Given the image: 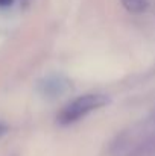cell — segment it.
Wrapping results in <instances>:
<instances>
[{"label": "cell", "instance_id": "obj_1", "mask_svg": "<svg viewBox=\"0 0 155 156\" xmlns=\"http://www.w3.org/2000/svg\"><path fill=\"white\" fill-rule=\"evenodd\" d=\"M106 103H108V97L103 94H84L65 105L61 109L56 120L61 126H70L79 121L81 118L87 117L88 114L103 108Z\"/></svg>", "mask_w": 155, "mask_h": 156}, {"label": "cell", "instance_id": "obj_2", "mask_svg": "<svg viewBox=\"0 0 155 156\" xmlns=\"http://www.w3.org/2000/svg\"><path fill=\"white\" fill-rule=\"evenodd\" d=\"M70 87H72V82L65 76H62V74H49V76L43 77L38 82L37 90L43 97L55 99V97H59L64 93H67Z\"/></svg>", "mask_w": 155, "mask_h": 156}, {"label": "cell", "instance_id": "obj_3", "mask_svg": "<svg viewBox=\"0 0 155 156\" xmlns=\"http://www.w3.org/2000/svg\"><path fill=\"white\" fill-rule=\"evenodd\" d=\"M122 5L126 8V11L132 14H140L146 9L148 0H122Z\"/></svg>", "mask_w": 155, "mask_h": 156}, {"label": "cell", "instance_id": "obj_4", "mask_svg": "<svg viewBox=\"0 0 155 156\" xmlns=\"http://www.w3.org/2000/svg\"><path fill=\"white\" fill-rule=\"evenodd\" d=\"M31 0H0V9L2 11H11L15 8L26 6Z\"/></svg>", "mask_w": 155, "mask_h": 156}, {"label": "cell", "instance_id": "obj_5", "mask_svg": "<svg viewBox=\"0 0 155 156\" xmlns=\"http://www.w3.org/2000/svg\"><path fill=\"white\" fill-rule=\"evenodd\" d=\"M6 130H8V126H6L5 123H2V121H0V138L6 133Z\"/></svg>", "mask_w": 155, "mask_h": 156}]
</instances>
